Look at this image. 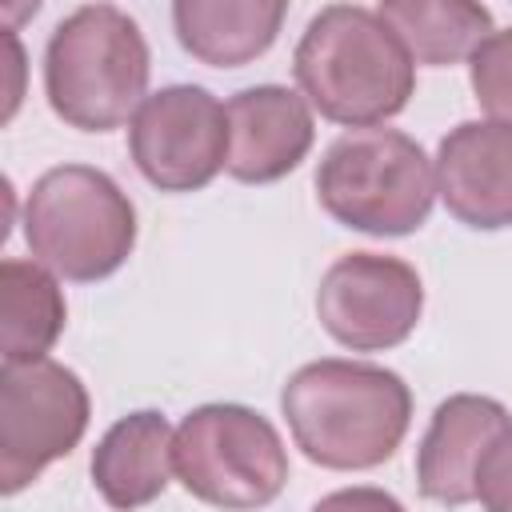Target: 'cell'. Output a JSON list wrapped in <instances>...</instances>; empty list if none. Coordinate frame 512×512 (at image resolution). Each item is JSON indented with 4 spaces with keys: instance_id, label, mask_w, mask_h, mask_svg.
Returning a JSON list of instances; mask_svg holds the SVG:
<instances>
[{
    "instance_id": "12",
    "label": "cell",
    "mask_w": 512,
    "mask_h": 512,
    "mask_svg": "<svg viewBox=\"0 0 512 512\" xmlns=\"http://www.w3.org/2000/svg\"><path fill=\"white\" fill-rule=\"evenodd\" d=\"M512 428V416L492 396H448L420 440L416 480L420 492L436 504H468L476 500V476L488 448Z\"/></svg>"
},
{
    "instance_id": "11",
    "label": "cell",
    "mask_w": 512,
    "mask_h": 512,
    "mask_svg": "<svg viewBox=\"0 0 512 512\" xmlns=\"http://www.w3.org/2000/svg\"><path fill=\"white\" fill-rule=\"evenodd\" d=\"M228 176L240 184H272L288 176L312 148V104L304 92L280 84H256L228 104Z\"/></svg>"
},
{
    "instance_id": "18",
    "label": "cell",
    "mask_w": 512,
    "mask_h": 512,
    "mask_svg": "<svg viewBox=\"0 0 512 512\" xmlns=\"http://www.w3.org/2000/svg\"><path fill=\"white\" fill-rule=\"evenodd\" d=\"M476 500L492 512H512V428L488 448L476 476Z\"/></svg>"
},
{
    "instance_id": "14",
    "label": "cell",
    "mask_w": 512,
    "mask_h": 512,
    "mask_svg": "<svg viewBox=\"0 0 512 512\" xmlns=\"http://www.w3.org/2000/svg\"><path fill=\"white\" fill-rule=\"evenodd\" d=\"M288 16V0H172V28L208 68H244L264 56Z\"/></svg>"
},
{
    "instance_id": "7",
    "label": "cell",
    "mask_w": 512,
    "mask_h": 512,
    "mask_svg": "<svg viewBox=\"0 0 512 512\" xmlns=\"http://www.w3.org/2000/svg\"><path fill=\"white\" fill-rule=\"evenodd\" d=\"M88 428L80 376L48 356L12 360L0 372V492L16 496Z\"/></svg>"
},
{
    "instance_id": "6",
    "label": "cell",
    "mask_w": 512,
    "mask_h": 512,
    "mask_svg": "<svg viewBox=\"0 0 512 512\" xmlns=\"http://www.w3.org/2000/svg\"><path fill=\"white\" fill-rule=\"evenodd\" d=\"M176 480L204 504L260 508L288 484L280 432L244 404L192 408L176 428Z\"/></svg>"
},
{
    "instance_id": "3",
    "label": "cell",
    "mask_w": 512,
    "mask_h": 512,
    "mask_svg": "<svg viewBox=\"0 0 512 512\" xmlns=\"http://www.w3.org/2000/svg\"><path fill=\"white\" fill-rule=\"evenodd\" d=\"M44 92L52 112L80 132H112L148 96V44L140 24L112 4L64 16L44 48Z\"/></svg>"
},
{
    "instance_id": "10",
    "label": "cell",
    "mask_w": 512,
    "mask_h": 512,
    "mask_svg": "<svg viewBox=\"0 0 512 512\" xmlns=\"http://www.w3.org/2000/svg\"><path fill=\"white\" fill-rule=\"evenodd\" d=\"M436 196L444 208L476 228H512V124L464 120L436 148Z\"/></svg>"
},
{
    "instance_id": "9",
    "label": "cell",
    "mask_w": 512,
    "mask_h": 512,
    "mask_svg": "<svg viewBox=\"0 0 512 512\" xmlns=\"http://www.w3.org/2000/svg\"><path fill=\"white\" fill-rule=\"evenodd\" d=\"M424 312V284L400 256L348 252L316 288V316L324 332L352 352H384L404 344Z\"/></svg>"
},
{
    "instance_id": "19",
    "label": "cell",
    "mask_w": 512,
    "mask_h": 512,
    "mask_svg": "<svg viewBox=\"0 0 512 512\" xmlns=\"http://www.w3.org/2000/svg\"><path fill=\"white\" fill-rule=\"evenodd\" d=\"M4 48H8V100H4V120H12L16 108H20V96H24V88H20V80H24V48H20L16 32H8V28H4Z\"/></svg>"
},
{
    "instance_id": "4",
    "label": "cell",
    "mask_w": 512,
    "mask_h": 512,
    "mask_svg": "<svg viewBox=\"0 0 512 512\" xmlns=\"http://www.w3.org/2000/svg\"><path fill=\"white\" fill-rule=\"evenodd\" d=\"M316 200L344 228L408 236L432 212L436 164L412 136L364 124L328 144L316 168Z\"/></svg>"
},
{
    "instance_id": "5",
    "label": "cell",
    "mask_w": 512,
    "mask_h": 512,
    "mask_svg": "<svg viewBox=\"0 0 512 512\" xmlns=\"http://www.w3.org/2000/svg\"><path fill=\"white\" fill-rule=\"evenodd\" d=\"M28 252L64 280L112 276L136 244V208L124 188L88 164L48 168L24 204Z\"/></svg>"
},
{
    "instance_id": "17",
    "label": "cell",
    "mask_w": 512,
    "mask_h": 512,
    "mask_svg": "<svg viewBox=\"0 0 512 512\" xmlns=\"http://www.w3.org/2000/svg\"><path fill=\"white\" fill-rule=\"evenodd\" d=\"M468 60L476 104L488 112V120L512 124V28L492 32Z\"/></svg>"
},
{
    "instance_id": "13",
    "label": "cell",
    "mask_w": 512,
    "mask_h": 512,
    "mask_svg": "<svg viewBox=\"0 0 512 512\" xmlns=\"http://www.w3.org/2000/svg\"><path fill=\"white\" fill-rule=\"evenodd\" d=\"M176 428L160 412H132L116 420L92 452V484L112 508H140L156 500L176 476Z\"/></svg>"
},
{
    "instance_id": "2",
    "label": "cell",
    "mask_w": 512,
    "mask_h": 512,
    "mask_svg": "<svg viewBox=\"0 0 512 512\" xmlns=\"http://www.w3.org/2000/svg\"><path fill=\"white\" fill-rule=\"evenodd\" d=\"M304 100L336 124L364 128L404 112L416 88V60L380 20L356 4L316 12L292 56Z\"/></svg>"
},
{
    "instance_id": "16",
    "label": "cell",
    "mask_w": 512,
    "mask_h": 512,
    "mask_svg": "<svg viewBox=\"0 0 512 512\" xmlns=\"http://www.w3.org/2000/svg\"><path fill=\"white\" fill-rule=\"evenodd\" d=\"M64 296L56 272L32 260L0 264V352L4 364L44 356L64 332Z\"/></svg>"
},
{
    "instance_id": "8",
    "label": "cell",
    "mask_w": 512,
    "mask_h": 512,
    "mask_svg": "<svg viewBox=\"0 0 512 512\" xmlns=\"http://www.w3.org/2000/svg\"><path fill=\"white\" fill-rule=\"evenodd\" d=\"M128 152L160 192H196L228 160V112L208 88H160L128 120Z\"/></svg>"
},
{
    "instance_id": "20",
    "label": "cell",
    "mask_w": 512,
    "mask_h": 512,
    "mask_svg": "<svg viewBox=\"0 0 512 512\" xmlns=\"http://www.w3.org/2000/svg\"><path fill=\"white\" fill-rule=\"evenodd\" d=\"M40 8V0H0V12H4V28L16 32L24 20H32Z\"/></svg>"
},
{
    "instance_id": "1",
    "label": "cell",
    "mask_w": 512,
    "mask_h": 512,
    "mask_svg": "<svg viewBox=\"0 0 512 512\" xmlns=\"http://www.w3.org/2000/svg\"><path fill=\"white\" fill-rule=\"evenodd\" d=\"M296 448L332 472H364L384 464L412 420L408 384L364 360H312L296 368L280 392Z\"/></svg>"
},
{
    "instance_id": "15",
    "label": "cell",
    "mask_w": 512,
    "mask_h": 512,
    "mask_svg": "<svg viewBox=\"0 0 512 512\" xmlns=\"http://www.w3.org/2000/svg\"><path fill=\"white\" fill-rule=\"evenodd\" d=\"M376 12L428 68L460 64L492 36V12L480 0H380Z\"/></svg>"
}]
</instances>
